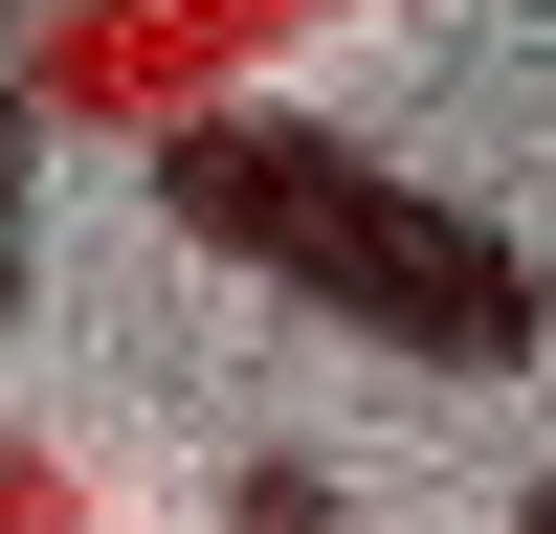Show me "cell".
Listing matches in <instances>:
<instances>
[{"instance_id": "1", "label": "cell", "mask_w": 556, "mask_h": 534, "mask_svg": "<svg viewBox=\"0 0 556 534\" xmlns=\"http://www.w3.org/2000/svg\"><path fill=\"white\" fill-rule=\"evenodd\" d=\"M156 223L223 267H267L290 312H334V334L424 356V379H513V356H556V267L513 245L490 201H445V178L356 156V134L312 112H156Z\"/></svg>"}, {"instance_id": "2", "label": "cell", "mask_w": 556, "mask_h": 534, "mask_svg": "<svg viewBox=\"0 0 556 534\" xmlns=\"http://www.w3.org/2000/svg\"><path fill=\"white\" fill-rule=\"evenodd\" d=\"M23 112H45V44H0V312H23Z\"/></svg>"}, {"instance_id": "3", "label": "cell", "mask_w": 556, "mask_h": 534, "mask_svg": "<svg viewBox=\"0 0 556 534\" xmlns=\"http://www.w3.org/2000/svg\"><path fill=\"white\" fill-rule=\"evenodd\" d=\"M245 534H334V490H312V468H245Z\"/></svg>"}, {"instance_id": "4", "label": "cell", "mask_w": 556, "mask_h": 534, "mask_svg": "<svg viewBox=\"0 0 556 534\" xmlns=\"http://www.w3.org/2000/svg\"><path fill=\"white\" fill-rule=\"evenodd\" d=\"M23 512H45V468H23V445H0V534H23Z\"/></svg>"}, {"instance_id": "5", "label": "cell", "mask_w": 556, "mask_h": 534, "mask_svg": "<svg viewBox=\"0 0 556 534\" xmlns=\"http://www.w3.org/2000/svg\"><path fill=\"white\" fill-rule=\"evenodd\" d=\"M513 534H556V468H534V490H513Z\"/></svg>"}]
</instances>
